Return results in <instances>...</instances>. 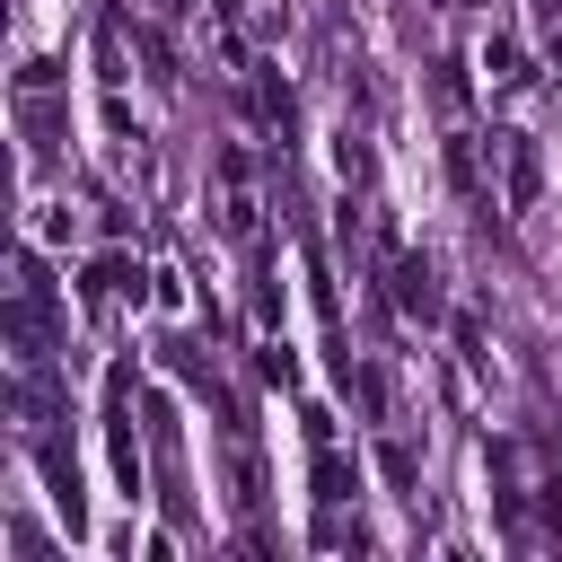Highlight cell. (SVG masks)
Returning a JSON list of instances; mask_svg holds the SVG:
<instances>
[{
  "mask_svg": "<svg viewBox=\"0 0 562 562\" xmlns=\"http://www.w3.org/2000/svg\"><path fill=\"white\" fill-rule=\"evenodd\" d=\"M395 307L404 316H439V263L430 255H395Z\"/></svg>",
  "mask_w": 562,
  "mask_h": 562,
  "instance_id": "cell-1",
  "label": "cell"
},
{
  "mask_svg": "<svg viewBox=\"0 0 562 562\" xmlns=\"http://www.w3.org/2000/svg\"><path fill=\"white\" fill-rule=\"evenodd\" d=\"M35 465H44V483H53V509H61L70 536H79L88 509H79V465H70V448H61V439H35Z\"/></svg>",
  "mask_w": 562,
  "mask_h": 562,
  "instance_id": "cell-2",
  "label": "cell"
},
{
  "mask_svg": "<svg viewBox=\"0 0 562 562\" xmlns=\"http://www.w3.org/2000/svg\"><path fill=\"white\" fill-rule=\"evenodd\" d=\"M501 158H509V211H527V202H536V184H544L536 140H527V132H509V140H501Z\"/></svg>",
  "mask_w": 562,
  "mask_h": 562,
  "instance_id": "cell-3",
  "label": "cell"
},
{
  "mask_svg": "<svg viewBox=\"0 0 562 562\" xmlns=\"http://www.w3.org/2000/svg\"><path fill=\"white\" fill-rule=\"evenodd\" d=\"M351 492H360V474L334 457V439H316V501L334 509V501H351Z\"/></svg>",
  "mask_w": 562,
  "mask_h": 562,
  "instance_id": "cell-4",
  "label": "cell"
},
{
  "mask_svg": "<svg viewBox=\"0 0 562 562\" xmlns=\"http://www.w3.org/2000/svg\"><path fill=\"white\" fill-rule=\"evenodd\" d=\"M123 281H132V263H123V255H97V263L79 272V299H114Z\"/></svg>",
  "mask_w": 562,
  "mask_h": 562,
  "instance_id": "cell-5",
  "label": "cell"
},
{
  "mask_svg": "<svg viewBox=\"0 0 562 562\" xmlns=\"http://www.w3.org/2000/svg\"><path fill=\"white\" fill-rule=\"evenodd\" d=\"M378 474H386L395 492H413V474H422V457H413V439H386V448H378Z\"/></svg>",
  "mask_w": 562,
  "mask_h": 562,
  "instance_id": "cell-6",
  "label": "cell"
},
{
  "mask_svg": "<svg viewBox=\"0 0 562 562\" xmlns=\"http://www.w3.org/2000/svg\"><path fill=\"white\" fill-rule=\"evenodd\" d=\"M483 70H492V79H509V88L527 79V61H518V44H509V35H492V44H483Z\"/></svg>",
  "mask_w": 562,
  "mask_h": 562,
  "instance_id": "cell-7",
  "label": "cell"
},
{
  "mask_svg": "<svg viewBox=\"0 0 562 562\" xmlns=\"http://www.w3.org/2000/svg\"><path fill=\"white\" fill-rule=\"evenodd\" d=\"M255 316H263V325H281V281H272V272H255Z\"/></svg>",
  "mask_w": 562,
  "mask_h": 562,
  "instance_id": "cell-8",
  "label": "cell"
},
{
  "mask_svg": "<svg viewBox=\"0 0 562 562\" xmlns=\"http://www.w3.org/2000/svg\"><path fill=\"white\" fill-rule=\"evenodd\" d=\"M255 369H263V378H272V386H290V378H299V360H290V342H272V351H263V360H255Z\"/></svg>",
  "mask_w": 562,
  "mask_h": 562,
  "instance_id": "cell-9",
  "label": "cell"
}]
</instances>
